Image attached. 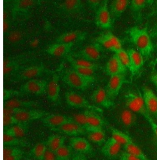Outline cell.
Segmentation results:
<instances>
[{"mask_svg":"<svg viewBox=\"0 0 157 160\" xmlns=\"http://www.w3.org/2000/svg\"><path fill=\"white\" fill-rule=\"evenodd\" d=\"M128 32L131 41L137 50L144 57H149L154 50V45L147 28L133 27Z\"/></svg>","mask_w":157,"mask_h":160,"instance_id":"1","label":"cell"},{"mask_svg":"<svg viewBox=\"0 0 157 160\" xmlns=\"http://www.w3.org/2000/svg\"><path fill=\"white\" fill-rule=\"evenodd\" d=\"M124 99L126 108L132 112L141 114L146 120L152 117L145 108L142 95L140 92L129 91L124 96Z\"/></svg>","mask_w":157,"mask_h":160,"instance_id":"2","label":"cell"},{"mask_svg":"<svg viewBox=\"0 0 157 160\" xmlns=\"http://www.w3.org/2000/svg\"><path fill=\"white\" fill-rule=\"evenodd\" d=\"M63 82L70 87L79 90H86L94 82L82 76L73 68L66 70L62 77Z\"/></svg>","mask_w":157,"mask_h":160,"instance_id":"3","label":"cell"},{"mask_svg":"<svg viewBox=\"0 0 157 160\" xmlns=\"http://www.w3.org/2000/svg\"><path fill=\"white\" fill-rule=\"evenodd\" d=\"M64 96L66 102L69 107L76 109H85V110L93 111L99 113L103 112L101 108L91 104L86 98L74 91L66 92Z\"/></svg>","mask_w":157,"mask_h":160,"instance_id":"4","label":"cell"},{"mask_svg":"<svg viewBox=\"0 0 157 160\" xmlns=\"http://www.w3.org/2000/svg\"><path fill=\"white\" fill-rule=\"evenodd\" d=\"M98 43L103 48H105L114 53L122 49V43L121 40L110 32L101 33L95 41Z\"/></svg>","mask_w":157,"mask_h":160,"instance_id":"5","label":"cell"},{"mask_svg":"<svg viewBox=\"0 0 157 160\" xmlns=\"http://www.w3.org/2000/svg\"><path fill=\"white\" fill-rule=\"evenodd\" d=\"M94 23L97 27L104 30H109L112 27L113 21L110 16L108 1H103L95 11Z\"/></svg>","mask_w":157,"mask_h":160,"instance_id":"6","label":"cell"},{"mask_svg":"<svg viewBox=\"0 0 157 160\" xmlns=\"http://www.w3.org/2000/svg\"><path fill=\"white\" fill-rule=\"evenodd\" d=\"M102 50V47L98 43L94 42L75 53L73 57L94 63L100 59Z\"/></svg>","mask_w":157,"mask_h":160,"instance_id":"7","label":"cell"},{"mask_svg":"<svg viewBox=\"0 0 157 160\" xmlns=\"http://www.w3.org/2000/svg\"><path fill=\"white\" fill-rule=\"evenodd\" d=\"M49 72L45 65L43 64L32 65L24 67L13 78V81L30 80L42 75L44 72Z\"/></svg>","mask_w":157,"mask_h":160,"instance_id":"8","label":"cell"},{"mask_svg":"<svg viewBox=\"0 0 157 160\" xmlns=\"http://www.w3.org/2000/svg\"><path fill=\"white\" fill-rule=\"evenodd\" d=\"M47 80L33 79L23 84L20 88V91L23 93L44 95L47 92Z\"/></svg>","mask_w":157,"mask_h":160,"instance_id":"9","label":"cell"},{"mask_svg":"<svg viewBox=\"0 0 157 160\" xmlns=\"http://www.w3.org/2000/svg\"><path fill=\"white\" fill-rule=\"evenodd\" d=\"M52 131L63 134L66 136L73 137H78L79 136L87 134L86 130L78 123L73 120L68 122L63 125L51 129Z\"/></svg>","mask_w":157,"mask_h":160,"instance_id":"10","label":"cell"},{"mask_svg":"<svg viewBox=\"0 0 157 160\" xmlns=\"http://www.w3.org/2000/svg\"><path fill=\"white\" fill-rule=\"evenodd\" d=\"M126 82V80L125 74L110 77L105 89L108 96L112 101L118 96L121 88Z\"/></svg>","mask_w":157,"mask_h":160,"instance_id":"11","label":"cell"},{"mask_svg":"<svg viewBox=\"0 0 157 160\" xmlns=\"http://www.w3.org/2000/svg\"><path fill=\"white\" fill-rule=\"evenodd\" d=\"M41 120L44 126L52 129L58 128L68 122L73 120V118L72 117L62 114L49 113L41 119Z\"/></svg>","mask_w":157,"mask_h":160,"instance_id":"12","label":"cell"},{"mask_svg":"<svg viewBox=\"0 0 157 160\" xmlns=\"http://www.w3.org/2000/svg\"><path fill=\"white\" fill-rule=\"evenodd\" d=\"M142 98L145 108L150 116L157 119V96L154 91L147 87L142 88Z\"/></svg>","mask_w":157,"mask_h":160,"instance_id":"13","label":"cell"},{"mask_svg":"<svg viewBox=\"0 0 157 160\" xmlns=\"http://www.w3.org/2000/svg\"><path fill=\"white\" fill-rule=\"evenodd\" d=\"M84 112L85 116V129L87 133L94 130L103 129L105 122L99 113L89 110H85Z\"/></svg>","mask_w":157,"mask_h":160,"instance_id":"14","label":"cell"},{"mask_svg":"<svg viewBox=\"0 0 157 160\" xmlns=\"http://www.w3.org/2000/svg\"><path fill=\"white\" fill-rule=\"evenodd\" d=\"M69 146L79 154L86 155L93 152V147L89 141L84 138L73 137L69 140Z\"/></svg>","mask_w":157,"mask_h":160,"instance_id":"15","label":"cell"},{"mask_svg":"<svg viewBox=\"0 0 157 160\" xmlns=\"http://www.w3.org/2000/svg\"><path fill=\"white\" fill-rule=\"evenodd\" d=\"M49 112L42 110H27V109H25L22 111L18 112L15 115V117L20 123H29L32 121L42 119Z\"/></svg>","mask_w":157,"mask_h":160,"instance_id":"16","label":"cell"},{"mask_svg":"<svg viewBox=\"0 0 157 160\" xmlns=\"http://www.w3.org/2000/svg\"><path fill=\"white\" fill-rule=\"evenodd\" d=\"M87 36V32L80 30L64 32L55 39V42L75 44L84 41Z\"/></svg>","mask_w":157,"mask_h":160,"instance_id":"17","label":"cell"},{"mask_svg":"<svg viewBox=\"0 0 157 160\" xmlns=\"http://www.w3.org/2000/svg\"><path fill=\"white\" fill-rule=\"evenodd\" d=\"M90 98L95 104L104 108H110L114 104V101L108 96L106 89L103 87H98L96 89Z\"/></svg>","mask_w":157,"mask_h":160,"instance_id":"18","label":"cell"},{"mask_svg":"<svg viewBox=\"0 0 157 160\" xmlns=\"http://www.w3.org/2000/svg\"><path fill=\"white\" fill-rule=\"evenodd\" d=\"M129 60V71L133 75L136 74L144 64V57L134 48H128L126 50Z\"/></svg>","mask_w":157,"mask_h":160,"instance_id":"19","label":"cell"},{"mask_svg":"<svg viewBox=\"0 0 157 160\" xmlns=\"http://www.w3.org/2000/svg\"><path fill=\"white\" fill-rule=\"evenodd\" d=\"M46 94L50 101L55 103L59 102L60 99V87L59 76L57 74H53L51 80L48 82Z\"/></svg>","mask_w":157,"mask_h":160,"instance_id":"20","label":"cell"},{"mask_svg":"<svg viewBox=\"0 0 157 160\" xmlns=\"http://www.w3.org/2000/svg\"><path fill=\"white\" fill-rule=\"evenodd\" d=\"M116 117L120 124L125 128H131L137 122L136 114L126 108L119 110Z\"/></svg>","mask_w":157,"mask_h":160,"instance_id":"21","label":"cell"},{"mask_svg":"<svg viewBox=\"0 0 157 160\" xmlns=\"http://www.w3.org/2000/svg\"><path fill=\"white\" fill-rule=\"evenodd\" d=\"M121 148L122 145L110 137L103 145L101 152L109 158H115L119 155Z\"/></svg>","mask_w":157,"mask_h":160,"instance_id":"22","label":"cell"},{"mask_svg":"<svg viewBox=\"0 0 157 160\" xmlns=\"http://www.w3.org/2000/svg\"><path fill=\"white\" fill-rule=\"evenodd\" d=\"M105 71L107 75L111 77L120 74H125L127 69L120 62L116 55L114 54L106 64Z\"/></svg>","mask_w":157,"mask_h":160,"instance_id":"23","label":"cell"},{"mask_svg":"<svg viewBox=\"0 0 157 160\" xmlns=\"http://www.w3.org/2000/svg\"><path fill=\"white\" fill-rule=\"evenodd\" d=\"M36 1L34 0H16L12 7V15L13 17L27 14L34 6Z\"/></svg>","mask_w":157,"mask_h":160,"instance_id":"24","label":"cell"},{"mask_svg":"<svg viewBox=\"0 0 157 160\" xmlns=\"http://www.w3.org/2000/svg\"><path fill=\"white\" fill-rule=\"evenodd\" d=\"M74 44L55 42L50 45L47 49L46 52L50 55L54 57H64L68 56Z\"/></svg>","mask_w":157,"mask_h":160,"instance_id":"25","label":"cell"},{"mask_svg":"<svg viewBox=\"0 0 157 160\" xmlns=\"http://www.w3.org/2000/svg\"><path fill=\"white\" fill-rule=\"evenodd\" d=\"M129 1L128 0H114L110 2L109 10L113 22L124 13L129 6Z\"/></svg>","mask_w":157,"mask_h":160,"instance_id":"26","label":"cell"},{"mask_svg":"<svg viewBox=\"0 0 157 160\" xmlns=\"http://www.w3.org/2000/svg\"><path fill=\"white\" fill-rule=\"evenodd\" d=\"M24 67L21 66L18 60L14 58H6L3 61V74L4 77L18 73Z\"/></svg>","mask_w":157,"mask_h":160,"instance_id":"27","label":"cell"},{"mask_svg":"<svg viewBox=\"0 0 157 160\" xmlns=\"http://www.w3.org/2000/svg\"><path fill=\"white\" fill-rule=\"evenodd\" d=\"M29 123H20L14 125L3 128V134H6L16 138H23L28 131Z\"/></svg>","mask_w":157,"mask_h":160,"instance_id":"28","label":"cell"},{"mask_svg":"<svg viewBox=\"0 0 157 160\" xmlns=\"http://www.w3.org/2000/svg\"><path fill=\"white\" fill-rule=\"evenodd\" d=\"M84 3L80 0H66L60 4L63 12L69 14H77L84 9Z\"/></svg>","mask_w":157,"mask_h":160,"instance_id":"29","label":"cell"},{"mask_svg":"<svg viewBox=\"0 0 157 160\" xmlns=\"http://www.w3.org/2000/svg\"><path fill=\"white\" fill-rule=\"evenodd\" d=\"M38 102L33 101H23L18 99H9L3 102V108H14L25 109L36 106Z\"/></svg>","mask_w":157,"mask_h":160,"instance_id":"30","label":"cell"},{"mask_svg":"<svg viewBox=\"0 0 157 160\" xmlns=\"http://www.w3.org/2000/svg\"><path fill=\"white\" fill-rule=\"evenodd\" d=\"M66 137L60 134H52L49 136L46 141L47 147L53 152L59 149L62 146L64 145Z\"/></svg>","mask_w":157,"mask_h":160,"instance_id":"31","label":"cell"},{"mask_svg":"<svg viewBox=\"0 0 157 160\" xmlns=\"http://www.w3.org/2000/svg\"><path fill=\"white\" fill-rule=\"evenodd\" d=\"M29 145V142L24 138H18L3 134L4 147H28Z\"/></svg>","mask_w":157,"mask_h":160,"instance_id":"32","label":"cell"},{"mask_svg":"<svg viewBox=\"0 0 157 160\" xmlns=\"http://www.w3.org/2000/svg\"><path fill=\"white\" fill-rule=\"evenodd\" d=\"M89 141L98 145H103L106 142V134L103 129L94 130L87 133Z\"/></svg>","mask_w":157,"mask_h":160,"instance_id":"33","label":"cell"},{"mask_svg":"<svg viewBox=\"0 0 157 160\" xmlns=\"http://www.w3.org/2000/svg\"><path fill=\"white\" fill-rule=\"evenodd\" d=\"M154 1L152 0H133L129 1V6L132 12L137 16H139L142 11L147 6L151 5L154 3Z\"/></svg>","mask_w":157,"mask_h":160,"instance_id":"34","label":"cell"},{"mask_svg":"<svg viewBox=\"0 0 157 160\" xmlns=\"http://www.w3.org/2000/svg\"><path fill=\"white\" fill-rule=\"evenodd\" d=\"M111 131V138L115 139L117 142H119L122 146H125L126 144L133 142L131 138L125 132H124L115 128H110Z\"/></svg>","mask_w":157,"mask_h":160,"instance_id":"35","label":"cell"},{"mask_svg":"<svg viewBox=\"0 0 157 160\" xmlns=\"http://www.w3.org/2000/svg\"><path fill=\"white\" fill-rule=\"evenodd\" d=\"M47 148L46 141L38 142L32 148L30 155L34 160H43Z\"/></svg>","mask_w":157,"mask_h":160,"instance_id":"36","label":"cell"},{"mask_svg":"<svg viewBox=\"0 0 157 160\" xmlns=\"http://www.w3.org/2000/svg\"><path fill=\"white\" fill-rule=\"evenodd\" d=\"M67 60L71 64V67H81V68H92L97 70L99 68L98 64L95 63L90 62L84 60L76 58L73 57L72 55H68Z\"/></svg>","mask_w":157,"mask_h":160,"instance_id":"37","label":"cell"},{"mask_svg":"<svg viewBox=\"0 0 157 160\" xmlns=\"http://www.w3.org/2000/svg\"><path fill=\"white\" fill-rule=\"evenodd\" d=\"M124 148L125 152L134 155L139 160H150L138 145L134 143L133 141L124 146Z\"/></svg>","mask_w":157,"mask_h":160,"instance_id":"38","label":"cell"},{"mask_svg":"<svg viewBox=\"0 0 157 160\" xmlns=\"http://www.w3.org/2000/svg\"><path fill=\"white\" fill-rule=\"evenodd\" d=\"M72 150L69 145H63L55 153L56 160H73Z\"/></svg>","mask_w":157,"mask_h":160,"instance_id":"39","label":"cell"},{"mask_svg":"<svg viewBox=\"0 0 157 160\" xmlns=\"http://www.w3.org/2000/svg\"><path fill=\"white\" fill-rule=\"evenodd\" d=\"M120 62L125 68L126 69H129V60L126 50L124 48L120 50L115 53H114Z\"/></svg>","mask_w":157,"mask_h":160,"instance_id":"40","label":"cell"},{"mask_svg":"<svg viewBox=\"0 0 157 160\" xmlns=\"http://www.w3.org/2000/svg\"><path fill=\"white\" fill-rule=\"evenodd\" d=\"M23 32L19 30H13L8 32L6 39L11 43H16L21 41L23 38Z\"/></svg>","mask_w":157,"mask_h":160,"instance_id":"41","label":"cell"},{"mask_svg":"<svg viewBox=\"0 0 157 160\" xmlns=\"http://www.w3.org/2000/svg\"><path fill=\"white\" fill-rule=\"evenodd\" d=\"M13 155H24V152L18 147H3V157Z\"/></svg>","mask_w":157,"mask_h":160,"instance_id":"42","label":"cell"},{"mask_svg":"<svg viewBox=\"0 0 157 160\" xmlns=\"http://www.w3.org/2000/svg\"><path fill=\"white\" fill-rule=\"evenodd\" d=\"M20 122L16 118L15 116L11 115H3V127L6 128L16 124L20 123Z\"/></svg>","mask_w":157,"mask_h":160,"instance_id":"43","label":"cell"},{"mask_svg":"<svg viewBox=\"0 0 157 160\" xmlns=\"http://www.w3.org/2000/svg\"><path fill=\"white\" fill-rule=\"evenodd\" d=\"M23 93L20 91H17L14 90H4L3 94V99L4 101L9 99L10 98H13L15 96H21Z\"/></svg>","mask_w":157,"mask_h":160,"instance_id":"44","label":"cell"},{"mask_svg":"<svg viewBox=\"0 0 157 160\" xmlns=\"http://www.w3.org/2000/svg\"><path fill=\"white\" fill-rule=\"evenodd\" d=\"M25 109L14 108H3V115L15 116L18 112L22 111Z\"/></svg>","mask_w":157,"mask_h":160,"instance_id":"45","label":"cell"},{"mask_svg":"<svg viewBox=\"0 0 157 160\" xmlns=\"http://www.w3.org/2000/svg\"><path fill=\"white\" fill-rule=\"evenodd\" d=\"M102 2L103 1L100 0H89L87 1V3L91 9L96 11L98 9L99 6L101 4Z\"/></svg>","mask_w":157,"mask_h":160,"instance_id":"46","label":"cell"},{"mask_svg":"<svg viewBox=\"0 0 157 160\" xmlns=\"http://www.w3.org/2000/svg\"><path fill=\"white\" fill-rule=\"evenodd\" d=\"M120 160H140L134 155L129 153L125 151L123 152L120 155Z\"/></svg>","mask_w":157,"mask_h":160,"instance_id":"47","label":"cell"},{"mask_svg":"<svg viewBox=\"0 0 157 160\" xmlns=\"http://www.w3.org/2000/svg\"><path fill=\"white\" fill-rule=\"evenodd\" d=\"M147 121L148 122L149 125L150 126L151 129L157 139V123L155 122V120L152 117L149 118V119L147 120Z\"/></svg>","mask_w":157,"mask_h":160,"instance_id":"48","label":"cell"},{"mask_svg":"<svg viewBox=\"0 0 157 160\" xmlns=\"http://www.w3.org/2000/svg\"><path fill=\"white\" fill-rule=\"evenodd\" d=\"M43 160H56L55 153L47 148Z\"/></svg>","mask_w":157,"mask_h":160,"instance_id":"49","label":"cell"},{"mask_svg":"<svg viewBox=\"0 0 157 160\" xmlns=\"http://www.w3.org/2000/svg\"><path fill=\"white\" fill-rule=\"evenodd\" d=\"M23 155H13L3 157V160H21Z\"/></svg>","mask_w":157,"mask_h":160,"instance_id":"50","label":"cell"},{"mask_svg":"<svg viewBox=\"0 0 157 160\" xmlns=\"http://www.w3.org/2000/svg\"><path fill=\"white\" fill-rule=\"evenodd\" d=\"M10 30V22L9 20H3V32L4 33L6 34L9 32Z\"/></svg>","mask_w":157,"mask_h":160,"instance_id":"51","label":"cell"},{"mask_svg":"<svg viewBox=\"0 0 157 160\" xmlns=\"http://www.w3.org/2000/svg\"><path fill=\"white\" fill-rule=\"evenodd\" d=\"M150 80L152 81V82L153 83V84L154 85V86L156 87L157 90V71L154 72L150 77Z\"/></svg>","mask_w":157,"mask_h":160,"instance_id":"52","label":"cell"},{"mask_svg":"<svg viewBox=\"0 0 157 160\" xmlns=\"http://www.w3.org/2000/svg\"><path fill=\"white\" fill-rule=\"evenodd\" d=\"M73 160H87V158L82 154L78 153L73 157Z\"/></svg>","mask_w":157,"mask_h":160,"instance_id":"53","label":"cell"},{"mask_svg":"<svg viewBox=\"0 0 157 160\" xmlns=\"http://www.w3.org/2000/svg\"><path fill=\"white\" fill-rule=\"evenodd\" d=\"M151 34L153 37H157V23L155 26V27L152 29Z\"/></svg>","mask_w":157,"mask_h":160,"instance_id":"54","label":"cell"},{"mask_svg":"<svg viewBox=\"0 0 157 160\" xmlns=\"http://www.w3.org/2000/svg\"><path fill=\"white\" fill-rule=\"evenodd\" d=\"M154 14H155V16H157V6H156V8H155V10H154Z\"/></svg>","mask_w":157,"mask_h":160,"instance_id":"55","label":"cell"}]
</instances>
